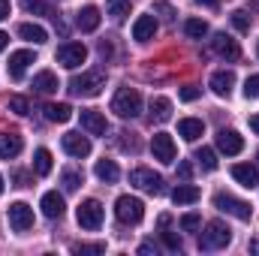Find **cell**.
Here are the masks:
<instances>
[{
	"mask_svg": "<svg viewBox=\"0 0 259 256\" xmlns=\"http://www.w3.org/2000/svg\"><path fill=\"white\" fill-rule=\"evenodd\" d=\"M229 241H232V229L223 220L205 223V232L199 235V247L202 250H223V247H229Z\"/></svg>",
	"mask_w": 259,
	"mask_h": 256,
	"instance_id": "obj_1",
	"label": "cell"
},
{
	"mask_svg": "<svg viewBox=\"0 0 259 256\" xmlns=\"http://www.w3.org/2000/svg\"><path fill=\"white\" fill-rule=\"evenodd\" d=\"M112 112L118 118H139L142 115V94L136 88H121L112 100Z\"/></svg>",
	"mask_w": 259,
	"mask_h": 256,
	"instance_id": "obj_2",
	"label": "cell"
},
{
	"mask_svg": "<svg viewBox=\"0 0 259 256\" xmlns=\"http://www.w3.org/2000/svg\"><path fill=\"white\" fill-rule=\"evenodd\" d=\"M115 217H118L124 226L142 223V217H145V202H142L139 196H118V202H115Z\"/></svg>",
	"mask_w": 259,
	"mask_h": 256,
	"instance_id": "obj_3",
	"label": "cell"
},
{
	"mask_svg": "<svg viewBox=\"0 0 259 256\" xmlns=\"http://www.w3.org/2000/svg\"><path fill=\"white\" fill-rule=\"evenodd\" d=\"M106 88V75L103 72H81L69 81V91L75 97H97L100 91Z\"/></svg>",
	"mask_w": 259,
	"mask_h": 256,
	"instance_id": "obj_4",
	"label": "cell"
},
{
	"mask_svg": "<svg viewBox=\"0 0 259 256\" xmlns=\"http://www.w3.org/2000/svg\"><path fill=\"white\" fill-rule=\"evenodd\" d=\"M214 208H220V211H226V214H232V217H238V220H250V217H253V208H250L247 202L235 199L232 193H217V196H214Z\"/></svg>",
	"mask_w": 259,
	"mask_h": 256,
	"instance_id": "obj_5",
	"label": "cell"
},
{
	"mask_svg": "<svg viewBox=\"0 0 259 256\" xmlns=\"http://www.w3.org/2000/svg\"><path fill=\"white\" fill-rule=\"evenodd\" d=\"M130 184L139 187V190H145V193H151V196H160V193H163V178H160L157 172L145 169V166H139V169L130 172Z\"/></svg>",
	"mask_w": 259,
	"mask_h": 256,
	"instance_id": "obj_6",
	"label": "cell"
},
{
	"mask_svg": "<svg viewBox=\"0 0 259 256\" xmlns=\"http://www.w3.org/2000/svg\"><path fill=\"white\" fill-rule=\"evenodd\" d=\"M75 217H78V226H81V229H100V226H103V205H100L97 199H84V202L78 205Z\"/></svg>",
	"mask_w": 259,
	"mask_h": 256,
	"instance_id": "obj_7",
	"label": "cell"
},
{
	"mask_svg": "<svg viewBox=\"0 0 259 256\" xmlns=\"http://www.w3.org/2000/svg\"><path fill=\"white\" fill-rule=\"evenodd\" d=\"M84 61H88V49L81 42H64L58 49V64L66 66V69H75V66H81Z\"/></svg>",
	"mask_w": 259,
	"mask_h": 256,
	"instance_id": "obj_8",
	"label": "cell"
},
{
	"mask_svg": "<svg viewBox=\"0 0 259 256\" xmlns=\"http://www.w3.org/2000/svg\"><path fill=\"white\" fill-rule=\"evenodd\" d=\"M9 226L15 232H27L33 226V208L27 202H12L9 205Z\"/></svg>",
	"mask_w": 259,
	"mask_h": 256,
	"instance_id": "obj_9",
	"label": "cell"
},
{
	"mask_svg": "<svg viewBox=\"0 0 259 256\" xmlns=\"http://www.w3.org/2000/svg\"><path fill=\"white\" fill-rule=\"evenodd\" d=\"M151 151H154V160L172 163V160H175V142H172V136H169V133H154Z\"/></svg>",
	"mask_w": 259,
	"mask_h": 256,
	"instance_id": "obj_10",
	"label": "cell"
},
{
	"mask_svg": "<svg viewBox=\"0 0 259 256\" xmlns=\"http://www.w3.org/2000/svg\"><path fill=\"white\" fill-rule=\"evenodd\" d=\"M211 49H214V55H220L223 61H238V58H241L238 42H235L232 36H226V33H217V36L211 39Z\"/></svg>",
	"mask_w": 259,
	"mask_h": 256,
	"instance_id": "obj_11",
	"label": "cell"
},
{
	"mask_svg": "<svg viewBox=\"0 0 259 256\" xmlns=\"http://www.w3.org/2000/svg\"><path fill=\"white\" fill-rule=\"evenodd\" d=\"M64 151L69 154V157L81 160V157H88V154H91V139H88V136H81V133H66V136H64Z\"/></svg>",
	"mask_w": 259,
	"mask_h": 256,
	"instance_id": "obj_12",
	"label": "cell"
},
{
	"mask_svg": "<svg viewBox=\"0 0 259 256\" xmlns=\"http://www.w3.org/2000/svg\"><path fill=\"white\" fill-rule=\"evenodd\" d=\"M217 148H220L223 154L235 157V154L244 151V139H241L235 130H220V133H217Z\"/></svg>",
	"mask_w": 259,
	"mask_h": 256,
	"instance_id": "obj_13",
	"label": "cell"
},
{
	"mask_svg": "<svg viewBox=\"0 0 259 256\" xmlns=\"http://www.w3.org/2000/svg\"><path fill=\"white\" fill-rule=\"evenodd\" d=\"M232 88H235V72H232V69H217V72L211 75V91H214L217 97H229Z\"/></svg>",
	"mask_w": 259,
	"mask_h": 256,
	"instance_id": "obj_14",
	"label": "cell"
},
{
	"mask_svg": "<svg viewBox=\"0 0 259 256\" xmlns=\"http://www.w3.org/2000/svg\"><path fill=\"white\" fill-rule=\"evenodd\" d=\"M232 178H235L241 187L253 190V187L259 184V169L256 166H250V163H238V166H232Z\"/></svg>",
	"mask_w": 259,
	"mask_h": 256,
	"instance_id": "obj_15",
	"label": "cell"
},
{
	"mask_svg": "<svg viewBox=\"0 0 259 256\" xmlns=\"http://www.w3.org/2000/svg\"><path fill=\"white\" fill-rule=\"evenodd\" d=\"M154 33H157V18L154 15H139L136 24H133V39L148 42V39H154Z\"/></svg>",
	"mask_w": 259,
	"mask_h": 256,
	"instance_id": "obj_16",
	"label": "cell"
},
{
	"mask_svg": "<svg viewBox=\"0 0 259 256\" xmlns=\"http://www.w3.org/2000/svg\"><path fill=\"white\" fill-rule=\"evenodd\" d=\"M100 9L97 6H81L78 9V15H75V24H78V30H84V33H91V30H97L100 27Z\"/></svg>",
	"mask_w": 259,
	"mask_h": 256,
	"instance_id": "obj_17",
	"label": "cell"
},
{
	"mask_svg": "<svg viewBox=\"0 0 259 256\" xmlns=\"http://www.w3.org/2000/svg\"><path fill=\"white\" fill-rule=\"evenodd\" d=\"M81 127L88 130L91 136H103V133L109 130V124H106V118H103L97 109H84V112H81Z\"/></svg>",
	"mask_w": 259,
	"mask_h": 256,
	"instance_id": "obj_18",
	"label": "cell"
},
{
	"mask_svg": "<svg viewBox=\"0 0 259 256\" xmlns=\"http://www.w3.org/2000/svg\"><path fill=\"white\" fill-rule=\"evenodd\" d=\"M64 211H66L64 196H61L58 190H52V193H46V196H42V214H46V217H52V220H55V217H64Z\"/></svg>",
	"mask_w": 259,
	"mask_h": 256,
	"instance_id": "obj_19",
	"label": "cell"
},
{
	"mask_svg": "<svg viewBox=\"0 0 259 256\" xmlns=\"http://www.w3.org/2000/svg\"><path fill=\"white\" fill-rule=\"evenodd\" d=\"M36 58H33V52H15V55H9V75L18 81L21 75H24V69H27V64H33Z\"/></svg>",
	"mask_w": 259,
	"mask_h": 256,
	"instance_id": "obj_20",
	"label": "cell"
},
{
	"mask_svg": "<svg viewBox=\"0 0 259 256\" xmlns=\"http://www.w3.org/2000/svg\"><path fill=\"white\" fill-rule=\"evenodd\" d=\"M21 154V136L15 133H0V157L3 160H12Z\"/></svg>",
	"mask_w": 259,
	"mask_h": 256,
	"instance_id": "obj_21",
	"label": "cell"
},
{
	"mask_svg": "<svg viewBox=\"0 0 259 256\" xmlns=\"http://www.w3.org/2000/svg\"><path fill=\"white\" fill-rule=\"evenodd\" d=\"M202 133H205V124H202L199 118H184V121H178V136H181L184 142H196Z\"/></svg>",
	"mask_w": 259,
	"mask_h": 256,
	"instance_id": "obj_22",
	"label": "cell"
},
{
	"mask_svg": "<svg viewBox=\"0 0 259 256\" xmlns=\"http://www.w3.org/2000/svg\"><path fill=\"white\" fill-rule=\"evenodd\" d=\"M33 91H36V94H55V91H58V75H55L52 69L36 72V75H33Z\"/></svg>",
	"mask_w": 259,
	"mask_h": 256,
	"instance_id": "obj_23",
	"label": "cell"
},
{
	"mask_svg": "<svg viewBox=\"0 0 259 256\" xmlns=\"http://www.w3.org/2000/svg\"><path fill=\"white\" fill-rule=\"evenodd\" d=\"M199 187H193V184H178L175 190H172V202L175 205H193V202H199Z\"/></svg>",
	"mask_w": 259,
	"mask_h": 256,
	"instance_id": "obj_24",
	"label": "cell"
},
{
	"mask_svg": "<svg viewBox=\"0 0 259 256\" xmlns=\"http://www.w3.org/2000/svg\"><path fill=\"white\" fill-rule=\"evenodd\" d=\"M18 36L27 39V42H33V46H42V42L49 39V30L39 27V24H21V27H18Z\"/></svg>",
	"mask_w": 259,
	"mask_h": 256,
	"instance_id": "obj_25",
	"label": "cell"
},
{
	"mask_svg": "<svg viewBox=\"0 0 259 256\" xmlns=\"http://www.w3.org/2000/svg\"><path fill=\"white\" fill-rule=\"evenodd\" d=\"M94 172H97V178L106 181V184H115V181L121 178V169L115 166V160H100V163L94 166Z\"/></svg>",
	"mask_w": 259,
	"mask_h": 256,
	"instance_id": "obj_26",
	"label": "cell"
},
{
	"mask_svg": "<svg viewBox=\"0 0 259 256\" xmlns=\"http://www.w3.org/2000/svg\"><path fill=\"white\" fill-rule=\"evenodd\" d=\"M42 112H46V118H49L52 124H66V121L72 118V109H69L66 103H49Z\"/></svg>",
	"mask_w": 259,
	"mask_h": 256,
	"instance_id": "obj_27",
	"label": "cell"
},
{
	"mask_svg": "<svg viewBox=\"0 0 259 256\" xmlns=\"http://www.w3.org/2000/svg\"><path fill=\"white\" fill-rule=\"evenodd\" d=\"M151 118L160 121V124L169 121V118H172V103H169L166 97H154V100H151Z\"/></svg>",
	"mask_w": 259,
	"mask_h": 256,
	"instance_id": "obj_28",
	"label": "cell"
},
{
	"mask_svg": "<svg viewBox=\"0 0 259 256\" xmlns=\"http://www.w3.org/2000/svg\"><path fill=\"white\" fill-rule=\"evenodd\" d=\"M33 172H36V175H49V172H52V151H49V148H39V151L33 154Z\"/></svg>",
	"mask_w": 259,
	"mask_h": 256,
	"instance_id": "obj_29",
	"label": "cell"
},
{
	"mask_svg": "<svg viewBox=\"0 0 259 256\" xmlns=\"http://www.w3.org/2000/svg\"><path fill=\"white\" fill-rule=\"evenodd\" d=\"M184 30H187V36H190V39H202V36H208V24H205L202 18H187Z\"/></svg>",
	"mask_w": 259,
	"mask_h": 256,
	"instance_id": "obj_30",
	"label": "cell"
},
{
	"mask_svg": "<svg viewBox=\"0 0 259 256\" xmlns=\"http://www.w3.org/2000/svg\"><path fill=\"white\" fill-rule=\"evenodd\" d=\"M196 160H199V166H202L205 172H214V169H217V154H214L211 148H202V151H196Z\"/></svg>",
	"mask_w": 259,
	"mask_h": 256,
	"instance_id": "obj_31",
	"label": "cell"
},
{
	"mask_svg": "<svg viewBox=\"0 0 259 256\" xmlns=\"http://www.w3.org/2000/svg\"><path fill=\"white\" fill-rule=\"evenodd\" d=\"M21 6H24L27 12H36V15H52V18H58L55 9H52L46 0H21Z\"/></svg>",
	"mask_w": 259,
	"mask_h": 256,
	"instance_id": "obj_32",
	"label": "cell"
},
{
	"mask_svg": "<svg viewBox=\"0 0 259 256\" xmlns=\"http://www.w3.org/2000/svg\"><path fill=\"white\" fill-rule=\"evenodd\" d=\"M106 9H109V15H112V18H118V21H121V18H127V15H130V0H109V3H106Z\"/></svg>",
	"mask_w": 259,
	"mask_h": 256,
	"instance_id": "obj_33",
	"label": "cell"
},
{
	"mask_svg": "<svg viewBox=\"0 0 259 256\" xmlns=\"http://www.w3.org/2000/svg\"><path fill=\"white\" fill-rule=\"evenodd\" d=\"M232 24H235L241 33H247V30H250V15H247L244 9H238V12H232Z\"/></svg>",
	"mask_w": 259,
	"mask_h": 256,
	"instance_id": "obj_34",
	"label": "cell"
},
{
	"mask_svg": "<svg viewBox=\"0 0 259 256\" xmlns=\"http://www.w3.org/2000/svg\"><path fill=\"white\" fill-rule=\"evenodd\" d=\"M69 250H72L75 256H81V253H103V250H106V244H100V241H97V244H72Z\"/></svg>",
	"mask_w": 259,
	"mask_h": 256,
	"instance_id": "obj_35",
	"label": "cell"
},
{
	"mask_svg": "<svg viewBox=\"0 0 259 256\" xmlns=\"http://www.w3.org/2000/svg\"><path fill=\"white\" fill-rule=\"evenodd\" d=\"M78 184H81V172L66 169V172H64V187H66V190H78Z\"/></svg>",
	"mask_w": 259,
	"mask_h": 256,
	"instance_id": "obj_36",
	"label": "cell"
},
{
	"mask_svg": "<svg viewBox=\"0 0 259 256\" xmlns=\"http://www.w3.org/2000/svg\"><path fill=\"white\" fill-rule=\"evenodd\" d=\"M160 235H163V244H166L169 250H181V238H178L175 232H169V226H163V232H160Z\"/></svg>",
	"mask_w": 259,
	"mask_h": 256,
	"instance_id": "obj_37",
	"label": "cell"
},
{
	"mask_svg": "<svg viewBox=\"0 0 259 256\" xmlns=\"http://www.w3.org/2000/svg\"><path fill=\"white\" fill-rule=\"evenodd\" d=\"M199 226H202L199 214H184V217H181V229H184V232H196Z\"/></svg>",
	"mask_w": 259,
	"mask_h": 256,
	"instance_id": "obj_38",
	"label": "cell"
},
{
	"mask_svg": "<svg viewBox=\"0 0 259 256\" xmlns=\"http://www.w3.org/2000/svg\"><path fill=\"white\" fill-rule=\"evenodd\" d=\"M244 97H247V100H256L259 97V75H250V78L244 81Z\"/></svg>",
	"mask_w": 259,
	"mask_h": 256,
	"instance_id": "obj_39",
	"label": "cell"
},
{
	"mask_svg": "<svg viewBox=\"0 0 259 256\" xmlns=\"http://www.w3.org/2000/svg\"><path fill=\"white\" fill-rule=\"evenodd\" d=\"M9 109H12L15 115H27V109H30V106H27V100H24V97H9Z\"/></svg>",
	"mask_w": 259,
	"mask_h": 256,
	"instance_id": "obj_40",
	"label": "cell"
},
{
	"mask_svg": "<svg viewBox=\"0 0 259 256\" xmlns=\"http://www.w3.org/2000/svg\"><path fill=\"white\" fill-rule=\"evenodd\" d=\"M181 100H184V103L199 100V88H181Z\"/></svg>",
	"mask_w": 259,
	"mask_h": 256,
	"instance_id": "obj_41",
	"label": "cell"
},
{
	"mask_svg": "<svg viewBox=\"0 0 259 256\" xmlns=\"http://www.w3.org/2000/svg\"><path fill=\"white\" fill-rule=\"evenodd\" d=\"M190 175H193V166H190V163H181V166H178V178H184V181H187Z\"/></svg>",
	"mask_w": 259,
	"mask_h": 256,
	"instance_id": "obj_42",
	"label": "cell"
},
{
	"mask_svg": "<svg viewBox=\"0 0 259 256\" xmlns=\"http://www.w3.org/2000/svg\"><path fill=\"white\" fill-rule=\"evenodd\" d=\"M139 253H142V256H151V253H157V247H154L151 241H145V244L139 247Z\"/></svg>",
	"mask_w": 259,
	"mask_h": 256,
	"instance_id": "obj_43",
	"label": "cell"
},
{
	"mask_svg": "<svg viewBox=\"0 0 259 256\" xmlns=\"http://www.w3.org/2000/svg\"><path fill=\"white\" fill-rule=\"evenodd\" d=\"M9 18V0H0V21Z\"/></svg>",
	"mask_w": 259,
	"mask_h": 256,
	"instance_id": "obj_44",
	"label": "cell"
},
{
	"mask_svg": "<svg viewBox=\"0 0 259 256\" xmlns=\"http://www.w3.org/2000/svg\"><path fill=\"white\" fill-rule=\"evenodd\" d=\"M196 6H208V9H214V6H217V0H196Z\"/></svg>",
	"mask_w": 259,
	"mask_h": 256,
	"instance_id": "obj_45",
	"label": "cell"
},
{
	"mask_svg": "<svg viewBox=\"0 0 259 256\" xmlns=\"http://www.w3.org/2000/svg\"><path fill=\"white\" fill-rule=\"evenodd\" d=\"M250 130H253V133H259V115H253V118H250Z\"/></svg>",
	"mask_w": 259,
	"mask_h": 256,
	"instance_id": "obj_46",
	"label": "cell"
},
{
	"mask_svg": "<svg viewBox=\"0 0 259 256\" xmlns=\"http://www.w3.org/2000/svg\"><path fill=\"white\" fill-rule=\"evenodd\" d=\"M6 42H9V36H6V33H3V30H0V52H3V49H6Z\"/></svg>",
	"mask_w": 259,
	"mask_h": 256,
	"instance_id": "obj_47",
	"label": "cell"
},
{
	"mask_svg": "<svg viewBox=\"0 0 259 256\" xmlns=\"http://www.w3.org/2000/svg\"><path fill=\"white\" fill-rule=\"evenodd\" d=\"M250 253H259V238H253V241H250Z\"/></svg>",
	"mask_w": 259,
	"mask_h": 256,
	"instance_id": "obj_48",
	"label": "cell"
},
{
	"mask_svg": "<svg viewBox=\"0 0 259 256\" xmlns=\"http://www.w3.org/2000/svg\"><path fill=\"white\" fill-rule=\"evenodd\" d=\"M0 193H3V178H0Z\"/></svg>",
	"mask_w": 259,
	"mask_h": 256,
	"instance_id": "obj_49",
	"label": "cell"
},
{
	"mask_svg": "<svg viewBox=\"0 0 259 256\" xmlns=\"http://www.w3.org/2000/svg\"><path fill=\"white\" fill-rule=\"evenodd\" d=\"M256 55H259V46H256Z\"/></svg>",
	"mask_w": 259,
	"mask_h": 256,
	"instance_id": "obj_50",
	"label": "cell"
}]
</instances>
